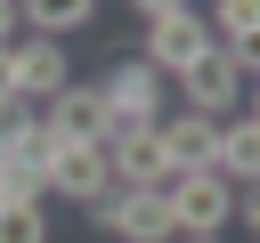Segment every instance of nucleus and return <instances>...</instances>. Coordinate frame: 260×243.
Here are the masks:
<instances>
[{"label": "nucleus", "mask_w": 260, "mask_h": 243, "mask_svg": "<svg viewBox=\"0 0 260 243\" xmlns=\"http://www.w3.org/2000/svg\"><path fill=\"white\" fill-rule=\"evenodd\" d=\"M203 49H211L203 8H187V0H138V57H146L162 81H179Z\"/></svg>", "instance_id": "f257e3e1"}, {"label": "nucleus", "mask_w": 260, "mask_h": 243, "mask_svg": "<svg viewBox=\"0 0 260 243\" xmlns=\"http://www.w3.org/2000/svg\"><path fill=\"white\" fill-rule=\"evenodd\" d=\"M89 81H98V97H106V122H114V130H162V113H171V105H162V89H171V81H162L146 57H114V65H106V73H89Z\"/></svg>", "instance_id": "f03ea898"}, {"label": "nucleus", "mask_w": 260, "mask_h": 243, "mask_svg": "<svg viewBox=\"0 0 260 243\" xmlns=\"http://www.w3.org/2000/svg\"><path fill=\"white\" fill-rule=\"evenodd\" d=\"M162 202H171V235H179V243H219V227L236 219V186H228L219 170H203V178H171Z\"/></svg>", "instance_id": "7ed1b4c3"}, {"label": "nucleus", "mask_w": 260, "mask_h": 243, "mask_svg": "<svg viewBox=\"0 0 260 243\" xmlns=\"http://www.w3.org/2000/svg\"><path fill=\"white\" fill-rule=\"evenodd\" d=\"M236 105H244V73H236V57L211 40V49L179 73V113H195V122H236Z\"/></svg>", "instance_id": "20e7f679"}, {"label": "nucleus", "mask_w": 260, "mask_h": 243, "mask_svg": "<svg viewBox=\"0 0 260 243\" xmlns=\"http://www.w3.org/2000/svg\"><path fill=\"white\" fill-rule=\"evenodd\" d=\"M114 243H179L171 235V202L154 194V186H106V202L89 211Z\"/></svg>", "instance_id": "39448f33"}, {"label": "nucleus", "mask_w": 260, "mask_h": 243, "mask_svg": "<svg viewBox=\"0 0 260 243\" xmlns=\"http://www.w3.org/2000/svg\"><path fill=\"white\" fill-rule=\"evenodd\" d=\"M8 81H16V97L41 113L57 89H73V57H65L57 40H32V32H24V40L8 49Z\"/></svg>", "instance_id": "423d86ee"}, {"label": "nucleus", "mask_w": 260, "mask_h": 243, "mask_svg": "<svg viewBox=\"0 0 260 243\" xmlns=\"http://www.w3.org/2000/svg\"><path fill=\"white\" fill-rule=\"evenodd\" d=\"M106 178L114 186H171V162H162V130H106Z\"/></svg>", "instance_id": "0eeeda50"}, {"label": "nucleus", "mask_w": 260, "mask_h": 243, "mask_svg": "<svg viewBox=\"0 0 260 243\" xmlns=\"http://www.w3.org/2000/svg\"><path fill=\"white\" fill-rule=\"evenodd\" d=\"M41 122L65 138V146H98L114 122H106V97H98V81H73V89H57L49 105H41Z\"/></svg>", "instance_id": "6e6552de"}, {"label": "nucleus", "mask_w": 260, "mask_h": 243, "mask_svg": "<svg viewBox=\"0 0 260 243\" xmlns=\"http://www.w3.org/2000/svg\"><path fill=\"white\" fill-rule=\"evenodd\" d=\"M162 162H171V178H203V170L219 162V122L162 113Z\"/></svg>", "instance_id": "1a4fd4ad"}, {"label": "nucleus", "mask_w": 260, "mask_h": 243, "mask_svg": "<svg viewBox=\"0 0 260 243\" xmlns=\"http://www.w3.org/2000/svg\"><path fill=\"white\" fill-rule=\"evenodd\" d=\"M106 146H57V162H49V194H65V202H81V211H98L106 202Z\"/></svg>", "instance_id": "9d476101"}, {"label": "nucleus", "mask_w": 260, "mask_h": 243, "mask_svg": "<svg viewBox=\"0 0 260 243\" xmlns=\"http://www.w3.org/2000/svg\"><path fill=\"white\" fill-rule=\"evenodd\" d=\"M16 24H24L32 40H57V49H65L73 32H89V24H98V0H24V8H16Z\"/></svg>", "instance_id": "9b49d317"}, {"label": "nucleus", "mask_w": 260, "mask_h": 243, "mask_svg": "<svg viewBox=\"0 0 260 243\" xmlns=\"http://www.w3.org/2000/svg\"><path fill=\"white\" fill-rule=\"evenodd\" d=\"M211 170H219L236 194H244V186H260V122H244V113H236V122H219V162H211Z\"/></svg>", "instance_id": "f8f14e48"}, {"label": "nucleus", "mask_w": 260, "mask_h": 243, "mask_svg": "<svg viewBox=\"0 0 260 243\" xmlns=\"http://www.w3.org/2000/svg\"><path fill=\"white\" fill-rule=\"evenodd\" d=\"M0 243H49V211L41 202H0Z\"/></svg>", "instance_id": "ddd939ff"}, {"label": "nucleus", "mask_w": 260, "mask_h": 243, "mask_svg": "<svg viewBox=\"0 0 260 243\" xmlns=\"http://www.w3.org/2000/svg\"><path fill=\"white\" fill-rule=\"evenodd\" d=\"M219 49L236 57V73H244V81L260 73V24H244V32H236V40H219Z\"/></svg>", "instance_id": "4468645a"}, {"label": "nucleus", "mask_w": 260, "mask_h": 243, "mask_svg": "<svg viewBox=\"0 0 260 243\" xmlns=\"http://www.w3.org/2000/svg\"><path fill=\"white\" fill-rule=\"evenodd\" d=\"M236 219H244V227H252V243H260V186H244V194H236Z\"/></svg>", "instance_id": "2eb2a0df"}, {"label": "nucleus", "mask_w": 260, "mask_h": 243, "mask_svg": "<svg viewBox=\"0 0 260 243\" xmlns=\"http://www.w3.org/2000/svg\"><path fill=\"white\" fill-rule=\"evenodd\" d=\"M236 113H244V122H260V73L244 81V105H236Z\"/></svg>", "instance_id": "dca6fc26"}, {"label": "nucleus", "mask_w": 260, "mask_h": 243, "mask_svg": "<svg viewBox=\"0 0 260 243\" xmlns=\"http://www.w3.org/2000/svg\"><path fill=\"white\" fill-rule=\"evenodd\" d=\"M0 49H16V8L0 0Z\"/></svg>", "instance_id": "f3484780"}, {"label": "nucleus", "mask_w": 260, "mask_h": 243, "mask_svg": "<svg viewBox=\"0 0 260 243\" xmlns=\"http://www.w3.org/2000/svg\"><path fill=\"white\" fill-rule=\"evenodd\" d=\"M0 170H8V138H0Z\"/></svg>", "instance_id": "a211bd4d"}]
</instances>
